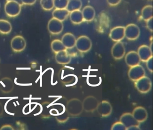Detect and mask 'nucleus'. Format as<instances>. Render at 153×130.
<instances>
[{"instance_id": "nucleus-17", "label": "nucleus", "mask_w": 153, "mask_h": 130, "mask_svg": "<svg viewBox=\"0 0 153 130\" xmlns=\"http://www.w3.org/2000/svg\"><path fill=\"white\" fill-rule=\"evenodd\" d=\"M14 88V82L9 77H4L0 81V90L3 93H10Z\"/></svg>"}, {"instance_id": "nucleus-13", "label": "nucleus", "mask_w": 153, "mask_h": 130, "mask_svg": "<svg viewBox=\"0 0 153 130\" xmlns=\"http://www.w3.org/2000/svg\"><path fill=\"white\" fill-rule=\"evenodd\" d=\"M131 114L134 118L140 123L145 122L148 118L147 111L144 107H136Z\"/></svg>"}, {"instance_id": "nucleus-11", "label": "nucleus", "mask_w": 153, "mask_h": 130, "mask_svg": "<svg viewBox=\"0 0 153 130\" xmlns=\"http://www.w3.org/2000/svg\"><path fill=\"white\" fill-rule=\"evenodd\" d=\"M96 110L101 116L107 117L111 114L112 107L108 101L103 100L99 102Z\"/></svg>"}, {"instance_id": "nucleus-26", "label": "nucleus", "mask_w": 153, "mask_h": 130, "mask_svg": "<svg viewBox=\"0 0 153 130\" xmlns=\"http://www.w3.org/2000/svg\"><path fill=\"white\" fill-rule=\"evenodd\" d=\"M51 48L52 51L55 54L62 51L67 50L62 42L61 40L58 39L52 41L51 43Z\"/></svg>"}, {"instance_id": "nucleus-27", "label": "nucleus", "mask_w": 153, "mask_h": 130, "mask_svg": "<svg viewBox=\"0 0 153 130\" xmlns=\"http://www.w3.org/2000/svg\"><path fill=\"white\" fill-rule=\"evenodd\" d=\"M40 4L43 9L50 11L54 8L53 0H41Z\"/></svg>"}, {"instance_id": "nucleus-14", "label": "nucleus", "mask_w": 153, "mask_h": 130, "mask_svg": "<svg viewBox=\"0 0 153 130\" xmlns=\"http://www.w3.org/2000/svg\"><path fill=\"white\" fill-rule=\"evenodd\" d=\"M125 61L126 65L129 67L134 66L140 65V59L137 52L131 51L125 55Z\"/></svg>"}, {"instance_id": "nucleus-10", "label": "nucleus", "mask_w": 153, "mask_h": 130, "mask_svg": "<svg viewBox=\"0 0 153 130\" xmlns=\"http://www.w3.org/2000/svg\"><path fill=\"white\" fill-rule=\"evenodd\" d=\"M112 56L116 60H120L124 57L126 53L125 46L121 41L115 43L111 50Z\"/></svg>"}, {"instance_id": "nucleus-22", "label": "nucleus", "mask_w": 153, "mask_h": 130, "mask_svg": "<svg viewBox=\"0 0 153 130\" xmlns=\"http://www.w3.org/2000/svg\"><path fill=\"white\" fill-rule=\"evenodd\" d=\"M70 19L74 24H79L84 21L82 11L80 10H75L70 13Z\"/></svg>"}, {"instance_id": "nucleus-8", "label": "nucleus", "mask_w": 153, "mask_h": 130, "mask_svg": "<svg viewBox=\"0 0 153 130\" xmlns=\"http://www.w3.org/2000/svg\"><path fill=\"white\" fill-rule=\"evenodd\" d=\"M98 103L99 101L95 97L93 96H87L82 102L83 109L88 113L94 112L96 110Z\"/></svg>"}, {"instance_id": "nucleus-34", "label": "nucleus", "mask_w": 153, "mask_h": 130, "mask_svg": "<svg viewBox=\"0 0 153 130\" xmlns=\"http://www.w3.org/2000/svg\"><path fill=\"white\" fill-rule=\"evenodd\" d=\"M23 4L26 5H33L36 2V0H21Z\"/></svg>"}, {"instance_id": "nucleus-3", "label": "nucleus", "mask_w": 153, "mask_h": 130, "mask_svg": "<svg viewBox=\"0 0 153 130\" xmlns=\"http://www.w3.org/2000/svg\"><path fill=\"white\" fill-rule=\"evenodd\" d=\"M75 47L81 53H86L91 50L92 47V41L86 35H81L76 40Z\"/></svg>"}, {"instance_id": "nucleus-2", "label": "nucleus", "mask_w": 153, "mask_h": 130, "mask_svg": "<svg viewBox=\"0 0 153 130\" xmlns=\"http://www.w3.org/2000/svg\"><path fill=\"white\" fill-rule=\"evenodd\" d=\"M134 85L138 91L145 94L150 91L152 88V82L149 77L145 76L134 82Z\"/></svg>"}, {"instance_id": "nucleus-7", "label": "nucleus", "mask_w": 153, "mask_h": 130, "mask_svg": "<svg viewBox=\"0 0 153 130\" xmlns=\"http://www.w3.org/2000/svg\"><path fill=\"white\" fill-rule=\"evenodd\" d=\"M140 29L137 25L131 24L125 27V37L129 40H135L139 37Z\"/></svg>"}, {"instance_id": "nucleus-25", "label": "nucleus", "mask_w": 153, "mask_h": 130, "mask_svg": "<svg viewBox=\"0 0 153 130\" xmlns=\"http://www.w3.org/2000/svg\"><path fill=\"white\" fill-rule=\"evenodd\" d=\"M141 18L144 21H147L153 18V7L150 5L145 6L141 10Z\"/></svg>"}, {"instance_id": "nucleus-32", "label": "nucleus", "mask_w": 153, "mask_h": 130, "mask_svg": "<svg viewBox=\"0 0 153 130\" xmlns=\"http://www.w3.org/2000/svg\"><path fill=\"white\" fill-rule=\"evenodd\" d=\"M121 1L122 0H106L107 3L110 6H112V7L119 5Z\"/></svg>"}, {"instance_id": "nucleus-19", "label": "nucleus", "mask_w": 153, "mask_h": 130, "mask_svg": "<svg viewBox=\"0 0 153 130\" xmlns=\"http://www.w3.org/2000/svg\"><path fill=\"white\" fill-rule=\"evenodd\" d=\"M55 60L60 65H67L71 62V58L67 50H65L55 54Z\"/></svg>"}, {"instance_id": "nucleus-28", "label": "nucleus", "mask_w": 153, "mask_h": 130, "mask_svg": "<svg viewBox=\"0 0 153 130\" xmlns=\"http://www.w3.org/2000/svg\"><path fill=\"white\" fill-rule=\"evenodd\" d=\"M68 0H53L54 7L56 9H65L67 8Z\"/></svg>"}, {"instance_id": "nucleus-5", "label": "nucleus", "mask_w": 153, "mask_h": 130, "mask_svg": "<svg viewBox=\"0 0 153 130\" xmlns=\"http://www.w3.org/2000/svg\"><path fill=\"white\" fill-rule=\"evenodd\" d=\"M26 45L25 40L21 35H16L13 37L10 43L11 49L16 53L21 52L25 50Z\"/></svg>"}, {"instance_id": "nucleus-38", "label": "nucleus", "mask_w": 153, "mask_h": 130, "mask_svg": "<svg viewBox=\"0 0 153 130\" xmlns=\"http://www.w3.org/2000/svg\"><path fill=\"white\" fill-rule=\"evenodd\" d=\"M7 1H16V2H18V3H19L20 5H22L23 4L22 3V1L21 0H7Z\"/></svg>"}, {"instance_id": "nucleus-20", "label": "nucleus", "mask_w": 153, "mask_h": 130, "mask_svg": "<svg viewBox=\"0 0 153 130\" xmlns=\"http://www.w3.org/2000/svg\"><path fill=\"white\" fill-rule=\"evenodd\" d=\"M81 11L84 21L91 22L94 20L95 17V10L94 7L91 6H86Z\"/></svg>"}, {"instance_id": "nucleus-23", "label": "nucleus", "mask_w": 153, "mask_h": 130, "mask_svg": "<svg viewBox=\"0 0 153 130\" xmlns=\"http://www.w3.org/2000/svg\"><path fill=\"white\" fill-rule=\"evenodd\" d=\"M12 26L10 22L4 19H0V33L8 35L11 32Z\"/></svg>"}, {"instance_id": "nucleus-30", "label": "nucleus", "mask_w": 153, "mask_h": 130, "mask_svg": "<svg viewBox=\"0 0 153 130\" xmlns=\"http://www.w3.org/2000/svg\"><path fill=\"white\" fill-rule=\"evenodd\" d=\"M111 130H126V127L120 121L115 122L111 127Z\"/></svg>"}, {"instance_id": "nucleus-4", "label": "nucleus", "mask_w": 153, "mask_h": 130, "mask_svg": "<svg viewBox=\"0 0 153 130\" xmlns=\"http://www.w3.org/2000/svg\"><path fill=\"white\" fill-rule=\"evenodd\" d=\"M21 6L16 1H7L4 7L6 15L10 17L17 16L21 12Z\"/></svg>"}, {"instance_id": "nucleus-37", "label": "nucleus", "mask_w": 153, "mask_h": 130, "mask_svg": "<svg viewBox=\"0 0 153 130\" xmlns=\"http://www.w3.org/2000/svg\"><path fill=\"white\" fill-rule=\"evenodd\" d=\"M3 111H4V108H3V105L0 102V116L2 115Z\"/></svg>"}, {"instance_id": "nucleus-9", "label": "nucleus", "mask_w": 153, "mask_h": 130, "mask_svg": "<svg viewBox=\"0 0 153 130\" xmlns=\"http://www.w3.org/2000/svg\"><path fill=\"white\" fill-rule=\"evenodd\" d=\"M146 75L144 68L138 65L130 67L128 72V76L130 80L135 82Z\"/></svg>"}, {"instance_id": "nucleus-29", "label": "nucleus", "mask_w": 153, "mask_h": 130, "mask_svg": "<svg viewBox=\"0 0 153 130\" xmlns=\"http://www.w3.org/2000/svg\"><path fill=\"white\" fill-rule=\"evenodd\" d=\"M69 115L68 114V112L66 111V109L65 111L62 113L60 115H58L56 116V119H57L59 122L60 123H64L68 121L69 118Z\"/></svg>"}, {"instance_id": "nucleus-15", "label": "nucleus", "mask_w": 153, "mask_h": 130, "mask_svg": "<svg viewBox=\"0 0 153 130\" xmlns=\"http://www.w3.org/2000/svg\"><path fill=\"white\" fill-rule=\"evenodd\" d=\"M120 121L126 127V130L131 126L140 125V123L134 118L132 114L130 113H125L123 114L120 117Z\"/></svg>"}, {"instance_id": "nucleus-18", "label": "nucleus", "mask_w": 153, "mask_h": 130, "mask_svg": "<svg viewBox=\"0 0 153 130\" xmlns=\"http://www.w3.org/2000/svg\"><path fill=\"white\" fill-rule=\"evenodd\" d=\"M76 40L75 35L71 33H67L62 36V42L67 49H71L75 47Z\"/></svg>"}, {"instance_id": "nucleus-6", "label": "nucleus", "mask_w": 153, "mask_h": 130, "mask_svg": "<svg viewBox=\"0 0 153 130\" xmlns=\"http://www.w3.org/2000/svg\"><path fill=\"white\" fill-rule=\"evenodd\" d=\"M47 28L50 33L57 35L62 32L64 26L62 22L53 18L48 22Z\"/></svg>"}, {"instance_id": "nucleus-36", "label": "nucleus", "mask_w": 153, "mask_h": 130, "mask_svg": "<svg viewBox=\"0 0 153 130\" xmlns=\"http://www.w3.org/2000/svg\"><path fill=\"white\" fill-rule=\"evenodd\" d=\"M140 130L139 126H134L127 128L126 130Z\"/></svg>"}, {"instance_id": "nucleus-1", "label": "nucleus", "mask_w": 153, "mask_h": 130, "mask_svg": "<svg viewBox=\"0 0 153 130\" xmlns=\"http://www.w3.org/2000/svg\"><path fill=\"white\" fill-rule=\"evenodd\" d=\"M65 109L71 116H79L84 110L82 101L76 98L71 99L68 101Z\"/></svg>"}, {"instance_id": "nucleus-16", "label": "nucleus", "mask_w": 153, "mask_h": 130, "mask_svg": "<svg viewBox=\"0 0 153 130\" xmlns=\"http://www.w3.org/2000/svg\"><path fill=\"white\" fill-rule=\"evenodd\" d=\"M137 52L140 58V61L143 62H146L149 59L153 57V51L150 49L149 47L146 45L140 46Z\"/></svg>"}, {"instance_id": "nucleus-24", "label": "nucleus", "mask_w": 153, "mask_h": 130, "mask_svg": "<svg viewBox=\"0 0 153 130\" xmlns=\"http://www.w3.org/2000/svg\"><path fill=\"white\" fill-rule=\"evenodd\" d=\"M82 6L81 0H68L66 9L70 13L75 10H80Z\"/></svg>"}, {"instance_id": "nucleus-33", "label": "nucleus", "mask_w": 153, "mask_h": 130, "mask_svg": "<svg viewBox=\"0 0 153 130\" xmlns=\"http://www.w3.org/2000/svg\"><path fill=\"white\" fill-rule=\"evenodd\" d=\"M146 22V27L149 31L153 32V18L148 20Z\"/></svg>"}, {"instance_id": "nucleus-21", "label": "nucleus", "mask_w": 153, "mask_h": 130, "mask_svg": "<svg viewBox=\"0 0 153 130\" xmlns=\"http://www.w3.org/2000/svg\"><path fill=\"white\" fill-rule=\"evenodd\" d=\"M70 15V12L67 9H56L52 13L53 18L63 22L65 21Z\"/></svg>"}, {"instance_id": "nucleus-12", "label": "nucleus", "mask_w": 153, "mask_h": 130, "mask_svg": "<svg viewBox=\"0 0 153 130\" xmlns=\"http://www.w3.org/2000/svg\"><path fill=\"white\" fill-rule=\"evenodd\" d=\"M109 37L115 42L121 41L125 37V27L118 26L112 28L109 34Z\"/></svg>"}, {"instance_id": "nucleus-31", "label": "nucleus", "mask_w": 153, "mask_h": 130, "mask_svg": "<svg viewBox=\"0 0 153 130\" xmlns=\"http://www.w3.org/2000/svg\"><path fill=\"white\" fill-rule=\"evenodd\" d=\"M146 65L148 70L152 73L153 72V57L149 59L146 62Z\"/></svg>"}, {"instance_id": "nucleus-35", "label": "nucleus", "mask_w": 153, "mask_h": 130, "mask_svg": "<svg viewBox=\"0 0 153 130\" xmlns=\"http://www.w3.org/2000/svg\"><path fill=\"white\" fill-rule=\"evenodd\" d=\"M1 130H14V129L13 128V126L10 125H4L2 126L1 128H0Z\"/></svg>"}]
</instances>
